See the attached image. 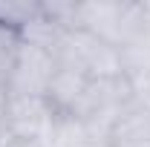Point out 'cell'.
I'll use <instances>...</instances> for the list:
<instances>
[{
  "mask_svg": "<svg viewBox=\"0 0 150 147\" xmlns=\"http://www.w3.org/2000/svg\"><path fill=\"white\" fill-rule=\"evenodd\" d=\"M58 69V55L52 46L20 37L12 75L6 81L9 95H46V87Z\"/></svg>",
  "mask_w": 150,
  "mask_h": 147,
  "instance_id": "cell-1",
  "label": "cell"
},
{
  "mask_svg": "<svg viewBox=\"0 0 150 147\" xmlns=\"http://www.w3.org/2000/svg\"><path fill=\"white\" fill-rule=\"evenodd\" d=\"M55 121V110L49 107L46 95H9V112H6V130L18 139L46 144V136Z\"/></svg>",
  "mask_w": 150,
  "mask_h": 147,
  "instance_id": "cell-2",
  "label": "cell"
},
{
  "mask_svg": "<svg viewBox=\"0 0 150 147\" xmlns=\"http://www.w3.org/2000/svg\"><path fill=\"white\" fill-rule=\"evenodd\" d=\"M18 46H20V35L15 29H9V26H0V84H6L9 75H12Z\"/></svg>",
  "mask_w": 150,
  "mask_h": 147,
  "instance_id": "cell-3",
  "label": "cell"
},
{
  "mask_svg": "<svg viewBox=\"0 0 150 147\" xmlns=\"http://www.w3.org/2000/svg\"><path fill=\"white\" fill-rule=\"evenodd\" d=\"M0 147H40V144L26 141V139H18V136H12L9 130L3 127V130H0Z\"/></svg>",
  "mask_w": 150,
  "mask_h": 147,
  "instance_id": "cell-4",
  "label": "cell"
},
{
  "mask_svg": "<svg viewBox=\"0 0 150 147\" xmlns=\"http://www.w3.org/2000/svg\"><path fill=\"white\" fill-rule=\"evenodd\" d=\"M6 112H9V87L0 84V127H6Z\"/></svg>",
  "mask_w": 150,
  "mask_h": 147,
  "instance_id": "cell-5",
  "label": "cell"
}]
</instances>
